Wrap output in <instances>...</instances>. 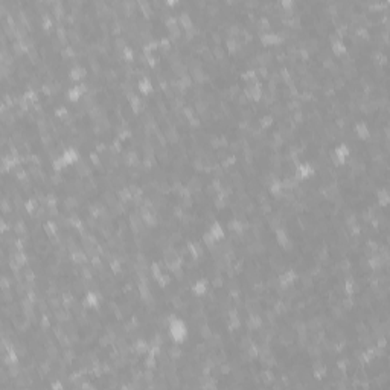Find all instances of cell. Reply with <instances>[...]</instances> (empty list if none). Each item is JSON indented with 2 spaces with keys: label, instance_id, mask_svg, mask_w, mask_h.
<instances>
[{
  "label": "cell",
  "instance_id": "obj_1",
  "mask_svg": "<svg viewBox=\"0 0 390 390\" xmlns=\"http://www.w3.org/2000/svg\"><path fill=\"white\" fill-rule=\"evenodd\" d=\"M169 332H171V337L174 338L177 343H182L183 340L186 338V334H187V329H186L184 322L180 320V318H175V317L172 315L171 325H169Z\"/></svg>",
  "mask_w": 390,
  "mask_h": 390
},
{
  "label": "cell",
  "instance_id": "obj_2",
  "mask_svg": "<svg viewBox=\"0 0 390 390\" xmlns=\"http://www.w3.org/2000/svg\"><path fill=\"white\" fill-rule=\"evenodd\" d=\"M349 156V150H347V146L346 145H340L335 148V151L332 153V162L335 163V165H341V163H344V160H346V157Z\"/></svg>",
  "mask_w": 390,
  "mask_h": 390
},
{
  "label": "cell",
  "instance_id": "obj_3",
  "mask_svg": "<svg viewBox=\"0 0 390 390\" xmlns=\"http://www.w3.org/2000/svg\"><path fill=\"white\" fill-rule=\"evenodd\" d=\"M314 174V169H312L311 165L308 163H302L297 166V171H296V180H305L308 177H311Z\"/></svg>",
  "mask_w": 390,
  "mask_h": 390
},
{
  "label": "cell",
  "instance_id": "obj_4",
  "mask_svg": "<svg viewBox=\"0 0 390 390\" xmlns=\"http://www.w3.org/2000/svg\"><path fill=\"white\" fill-rule=\"evenodd\" d=\"M261 41L268 46V44H279L282 41V37L281 35H276V34H262L261 37Z\"/></svg>",
  "mask_w": 390,
  "mask_h": 390
},
{
  "label": "cell",
  "instance_id": "obj_5",
  "mask_svg": "<svg viewBox=\"0 0 390 390\" xmlns=\"http://www.w3.org/2000/svg\"><path fill=\"white\" fill-rule=\"evenodd\" d=\"M331 43H332V52L335 55H343L346 52V46L341 43V40H338L337 35H331Z\"/></svg>",
  "mask_w": 390,
  "mask_h": 390
},
{
  "label": "cell",
  "instance_id": "obj_6",
  "mask_svg": "<svg viewBox=\"0 0 390 390\" xmlns=\"http://www.w3.org/2000/svg\"><path fill=\"white\" fill-rule=\"evenodd\" d=\"M61 157L66 162V165H72V163H75L78 160V153L73 148H69V150H64V153H63Z\"/></svg>",
  "mask_w": 390,
  "mask_h": 390
},
{
  "label": "cell",
  "instance_id": "obj_7",
  "mask_svg": "<svg viewBox=\"0 0 390 390\" xmlns=\"http://www.w3.org/2000/svg\"><path fill=\"white\" fill-rule=\"evenodd\" d=\"M294 279H296V274H294V271H285L282 276H281V279H279V282H281V286H284L286 288L288 285H291L293 282H294Z\"/></svg>",
  "mask_w": 390,
  "mask_h": 390
},
{
  "label": "cell",
  "instance_id": "obj_8",
  "mask_svg": "<svg viewBox=\"0 0 390 390\" xmlns=\"http://www.w3.org/2000/svg\"><path fill=\"white\" fill-rule=\"evenodd\" d=\"M245 95L252 99H259L261 95H262V90H261L259 84H255V85H250L247 90H245Z\"/></svg>",
  "mask_w": 390,
  "mask_h": 390
},
{
  "label": "cell",
  "instance_id": "obj_9",
  "mask_svg": "<svg viewBox=\"0 0 390 390\" xmlns=\"http://www.w3.org/2000/svg\"><path fill=\"white\" fill-rule=\"evenodd\" d=\"M84 92H85V85H78V87L70 88V92H69V99H70V101H78L79 98L82 96Z\"/></svg>",
  "mask_w": 390,
  "mask_h": 390
},
{
  "label": "cell",
  "instance_id": "obj_10",
  "mask_svg": "<svg viewBox=\"0 0 390 390\" xmlns=\"http://www.w3.org/2000/svg\"><path fill=\"white\" fill-rule=\"evenodd\" d=\"M209 233L213 236V239L216 241V239H221L223 236H224V232H223V227L220 226V223H213L212 224V227H210V232Z\"/></svg>",
  "mask_w": 390,
  "mask_h": 390
},
{
  "label": "cell",
  "instance_id": "obj_11",
  "mask_svg": "<svg viewBox=\"0 0 390 390\" xmlns=\"http://www.w3.org/2000/svg\"><path fill=\"white\" fill-rule=\"evenodd\" d=\"M355 131H357V134H358L360 139H367L369 137V128L366 127V124H363V122H360V124L355 125Z\"/></svg>",
  "mask_w": 390,
  "mask_h": 390
},
{
  "label": "cell",
  "instance_id": "obj_12",
  "mask_svg": "<svg viewBox=\"0 0 390 390\" xmlns=\"http://www.w3.org/2000/svg\"><path fill=\"white\" fill-rule=\"evenodd\" d=\"M139 90L143 93V95H146V93H150L151 90H153V85H151V81L146 78H143L140 82H139Z\"/></svg>",
  "mask_w": 390,
  "mask_h": 390
},
{
  "label": "cell",
  "instance_id": "obj_13",
  "mask_svg": "<svg viewBox=\"0 0 390 390\" xmlns=\"http://www.w3.org/2000/svg\"><path fill=\"white\" fill-rule=\"evenodd\" d=\"M206 289H207V282H206V281H198V282L194 285V291H195V294H198V296L204 294Z\"/></svg>",
  "mask_w": 390,
  "mask_h": 390
},
{
  "label": "cell",
  "instance_id": "obj_14",
  "mask_svg": "<svg viewBox=\"0 0 390 390\" xmlns=\"http://www.w3.org/2000/svg\"><path fill=\"white\" fill-rule=\"evenodd\" d=\"M84 305L85 306H96L98 305V297L95 293H88L84 299Z\"/></svg>",
  "mask_w": 390,
  "mask_h": 390
},
{
  "label": "cell",
  "instance_id": "obj_15",
  "mask_svg": "<svg viewBox=\"0 0 390 390\" xmlns=\"http://www.w3.org/2000/svg\"><path fill=\"white\" fill-rule=\"evenodd\" d=\"M270 192H271L273 195H276V197L282 195V183H281V182H273L271 184H270Z\"/></svg>",
  "mask_w": 390,
  "mask_h": 390
},
{
  "label": "cell",
  "instance_id": "obj_16",
  "mask_svg": "<svg viewBox=\"0 0 390 390\" xmlns=\"http://www.w3.org/2000/svg\"><path fill=\"white\" fill-rule=\"evenodd\" d=\"M277 241H279V244H281V245H284L285 248H289V247H288V244H289V242H288V236H286L285 230H281V229L277 230Z\"/></svg>",
  "mask_w": 390,
  "mask_h": 390
},
{
  "label": "cell",
  "instance_id": "obj_17",
  "mask_svg": "<svg viewBox=\"0 0 390 390\" xmlns=\"http://www.w3.org/2000/svg\"><path fill=\"white\" fill-rule=\"evenodd\" d=\"M84 75H85V70H84L82 67H75V69H72V72H70V78L75 79V81L84 78Z\"/></svg>",
  "mask_w": 390,
  "mask_h": 390
},
{
  "label": "cell",
  "instance_id": "obj_18",
  "mask_svg": "<svg viewBox=\"0 0 390 390\" xmlns=\"http://www.w3.org/2000/svg\"><path fill=\"white\" fill-rule=\"evenodd\" d=\"M378 201L381 206H387L389 204V194L387 191H380L378 192Z\"/></svg>",
  "mask_w": 390,
  "mask_h": 390
},
{
  "label": "cell",
  "instance_id": "obj_19",
  "mask_svg": "<svg viewBox=\"0 0 390 390\" xmlns=\"http://www.w3.org/2000/svg\"><path fill=\"white\" fill-rule=\"evenodd\" d=\"M180 23L183 25V27H184V29H189V27H192V20H191V17H189L186 12L180 15Z\"/></svg>",
  "mask_w": 390,
  "mask_h": 390
},
{
  "label": "cell",
  "instance_id": "obj_20",
  "mask_svg": "<svg viewBox=\"0 0 390 390\" xmlns=\"http://www.w3.org/2000/svg\"><path fill=\"white\" fill-rule=\"evenodd\" d=\"M248 326H250L252 329L259 328L261 326V317H258V315H250V318H248Z\"/></svg>",
  "mask_w": 390,
  "mask_h": 390
},
{
  "label": "cell",
  "instance_id": "obj_21",
  "mask_svg": "<svg viewBox=\"0 0 390 390\" xmlns=\"http://www.w3.org/2000/svg\"><path fill=\"white\" fill-rule=\"evenodd\" d=\"M64 166H67V165H66V162L63 160V157H58V158L53 160V168H55V171H61Z\"/></svg>",
  "mask_w": 390,
  "mask_h": 390
},
{
  "label": "cell",
  "instance_id": "obj_22",
  "mask_svg": "<svg viewBox=\"0 0 390 390\" xmlns=\"http://www.w3.org/2000/svg\"><path fill=\"white\" fill-rule=\"evenodd\" d=\"M189 250H191V253H192L194 258H198V256L201 255V248H200V245H197V244H189Z\"/></svg>",
  "mask_w": 390,
  "mask_h": 390
},
{
  "label": "cell",
  "instance_id": "obj_23",
  "mask_svg": "<svg viewBox=\"0 0 390 390\" xmlns=\"http://www.w3.org/2000/svg\"><path fill=\"white\" fill-rule=\"evenodd\" d=\"M146 347H148V346H146V343H145L143 340H139V341L136 343V351H137L139 354L145 352V351H146Z\"/></svg>",
  "mask_w": 390,
  "mask_h": 390
},
{
  "label": "cell",
  "instance_id": "obj_24",
  "mask_svg": "<svg viewBox=\"0 0 390 390\" xmlns=\"http://www.w3.org/2000/svg\"><path fill=\"white\" fill-rule=\"evenodd\" d=\"M354 291H355V284H354V281H352V279H347V282H346V293L351 296V294H354Z\"/></svg>",
  "mask_w": 390,
  "mask_h": 390
},
{
  "label": "cell",
  "instance_id": "obj_25",
  "mask_svg": "<svg viewBox=\"0 0 390 390\" xmlns=\"http://www.w3.org/2000/svg\"><path fill=\"white\" fill-rule=\"evenodd\" d=\"M14 261H15L18 265H23V264L26 262V256H25L23 253H17V255L14 256Z\"/></svg>",
  "mask_w": 390,
  "mask_h": 390
},
{
  "label": "cell",
  "instance_id": "obj_26",
  "mask_svg": "<svg viewBox=\"0 0 390 390\" xmlns=\"http://www.w3.org/2000/svg\"><path fill=\"white\" fill-rule=\"evenodd\" d=\"M151 270H153V276H154V277H156L157 281H158V279H160V277H162V271H160V268H158V265H157V264H154V265H153V268H151Z\"/></svg>",
  "mask_w": 390,
  "mask_h": 390
},
{
  "label": "cell",
  "instance_id": "obj_27",
  "mask_svg": "<svg viewBox=\"0 0 390 390\" xmlns=\"http://www.w3.org/2000/svg\"><path fill=\"white\" fill-rule=\"evenodd\" d=\"M35 207H37V203H35V200H29V201L26 203V210L29 212V213H32Z\"/></svg>",
  "mask_w": 390,
  "mask_h": 390
},
{
  "label": "cell",
  "instance_id": "obj_28",
  "mask_svg": "<svg viewBox=\"0 0 390 390\" xmlns=\"http://www.w3.org/2000/svg\"><path fill=\"white\" fill-rule=\"evenodd\" d=\"M43 23H44L43 26L46 27V29H49V27L52 26V20H51V17H49L47 14H44V15H43Z\"/></svg>",
  "mask_w": 390,
  "mask_h": 390
},
{
  "label": "cell",
  "instance_id": "obj_29",
  "mask_svg": "<svg viewBox=\"0 0 390 390\" xmlns=\"http://www.w3.org/2000/svg\"><path fill=\"white\" fill-rule=\"evenodd\" d=\"M180 354H182V351H180L179 347H172V349H169V355H171L172 358H179V357H180Z\"/></svg>",
  "mask_w": 390,
  "mask_h": 390
},
{
  "label": "cell",
  "instance_id": "obj_30",
  "mask_svg": "<svg viewBox=\"0 0 390 390\" xmlns=\"http://www.w3.org/2000/svg\"><path fill=\"white\" fill-rule=\"evenodd\" d=\"M44 229L47 230V233H51V235H53L55 232H56V229H55V224H53V223H46Z\"/></svg>",
  "mask_w": 390,
  "mask_h": 390
},
{
  "label": "cell",
  "instance_id": "obj_31",
  "mask_svg": "<svg viewBox=\"0 0 390 390\" xmlns=\"http://www.w3.org/2000/svg\"><path fill=\"white\" fill-rule=\"evenodd\" d=\"M15 232H17V233H20V235L26 232V227L23 226V223H17V224H15Z\"/></svg>",
  "mask_w": 390,
  "mask_h": 390
},
{
  "label": "cell",
  "instance_id": "obj_32",
  "mask_svg": "<svg viewBox=\"0 0 390 390\" xmlns=\"http://www.w3.org/2000/svg\"><path fill=\"white\" fill-rule=\"evenodd\" d=\"M121 197H122V200H131V192L128 189H124V191H121Z\"/></svg>",
  "mask_w": 390,
  "mask_h": 390
},
{
  "label": "cell",
  "instance_id": "obj_33",
  "mask_svg": "<svg viewBox=\"0 0 390 390\" xmlns=\"http://www.w3.org/2000/svg\"><path fill=\"white\" fill-rule=\"evenodd\" d=\"M203 239H204V242H206L207 245H212V244H213V241H215V239H213V236H212L210 233H206L204 236H203Z\"/></svg>",
  "mask_w": 390,
  "mask_h": 390
},
{
  "label": "cell",
  "instance_id": "obj_34",
  "mask_svg": "<svg viewBox=\"0 0 390 390\" xmlns=\"http://www.w3.org/2000/svg\"><path fill=\"white\" fill-rule=\"evenodd\" d=\"M270 26V22L267 18H261L259 20V29H268Z\"/></svg>",
  "mask_w": 390,
  "mask_h": 390
},
{
  "label": "cell",
  "instance_id": "obj_35",
  "mask_svg": "<svg viewBox=\"0 0 390 390\" xmlns=\"http://www.w3.org/2000/svg\"><path fill=\"white\" fill-rule=\"evenodd\" d=\"M72 258H73V261H75V262H84V261H85V256H84L82 253H75Z\"/></svg>",
  "mask_w": 390,
  "mask_h": 390
},
{
  "label": "cell",
  "instance_id": "obj_36",
  "mask_svg": "<svg viewBox=\"0 0 390 390\" xmlns=\"http://www.w3.org/2000/svg\"><path fill=\"white\" fill-rule=\"evenodd\" d=\"M139 5H140V8H142V9H143V12H145V14H150V12H151V9H150V3H145V2H140V3H139Z\"/></svg>",
  "mask_w": 390,
  "mask_h": 390
},
{
  "label": "cell",
  "instance_id": "obj_37",
  "mask_svg": "<svg viewBox=\"0 0 390 390\" xmlns=\"http://www.w3.org/2000/svg\"><path fill=\"white\" fill-rule=\"evenodd\" d=\"M145 364H146L148 367H154V364H156V360H154V355H153V354L148 357V360L145 361Z\"/></svg>",
  "mask_w": 390,
  "mask_h": 390
},
{
  "label": "cell",
  "instance_id": "obj_38",
  "mask_svg": "<svg viewBox=\"0 0 390 390\" xmlns=\"http://www.w3.org/2000/svg\"><path fill=\"white\" fill-rule=\"evenodd\" d=\"M271 122H273V119H271L270 116H265V117L262 119V127H270Z\"/></svg>",
  "mask_w": 390,
  "mask_h": 390
},
{
  "label": "cell",
  "instance_id": "obj_39",
  "mask_svg": "<svg viewBox=\"0 0 390 390\" xmlns=\"http://www.w3.org/2000/svg\"><path fill=\"white\" fill-rule=\"evenodd\" d=\"M227 46H229L230 51H236V41H235L233 38H229V40H227Z\"/></svg>",
  "mask_w": 390,
  "mask_h": 390
},
{
  "label": "cell",
  "instance_id": "obj_40",
  "mask_svg": "<svg viewBox=\"0 0 390 390\" xmlns=\"http://www.w3.org/2000/svg\"><path fill=\"white\" fill-rule=\"evenodd\" d=\"M122 52H124V56H125L127 60H133V52H131L130 47H125Z\"/></svg>",
  "mask_w": 390,
  "mask_h": 390
},
{
  "label": "cell",
  "instance_id": "obj_41",
  "mask_svg": "<svg viewBox=\"0 0 390 390\" xmlns=\"http://www.w3.org/2000/svg\"><path fill=\"white\" fill-rule=\"evenodd\" d=\"M25 98H26V99H29V101H35V99H37V95H35L34 92H31V90H29L26 95H25Z\"/></svg>",
  "mask_w": 390,
  "mask_h": 390
},
{
  "label": "cell",
  "instance_id": "obj_42",
  "mask_svg": "<svg viewBox=\"0 0 390 390\" xmlns=\"http://www.w3.org/2000/svg\"><path fill=\"white\" fill-rule=\"evenodd\" d=\"M56 32H58V38H60L61 41H64V37H66L64 29H63V27H58V31H56Z\"/></svg>",
  "mask_w": 390,
  "mask_h": 390
},
{
  "label": "cell",
  "instance_id": "obj_43",
  "mask_svg": "<svg viewBox=\"0 0 390 390\" xmlns=\"http://www.w3.org/2000/svg\"><path fill=\"white\" fill-rule=\"evenodd\" d=\"M352 305H354V302H352L351 299H346V300H344V306H346L347 310H349V308H352Z\"/></svg>",
  "mask_w": 390,
  "mask_h": 390
},
{
  "label": "cell",
  "instance_id": "obj_44",
  "mask_svg": "<svg viewBox=\"0 0 390 390\" xmlns=\"http://www.w3.org/2000/svg\"><path fill=\"white\" fill-rule=\"evenodd\" d=\"M2 284H3V288H5V289H8L9 282H8V279H6V277H3V279H2Z\"/></svg>",
  "mask_w": 390,
  "mask_h": 390
},
{
  "label": "cell",
  "instance_id": "obj_45",
  "mask_svg": "<svg viewBox=\"0 0 390 390\" xmlns=\"http://www.w3.org/2000/svg\"><path fill=\"white\" fill-rule=\"evenodd\" d=\"M56 114H58V116H64V114H66V108H58V110H56Z\"/></svg>",
  "mask_w": 390,
  "mask_h": 390
},
{
  "label": "cell",
  "instance_id": "obj_46",
  "mask_svg": "<svg viewBox=\"0 0 390 390\" xmlns=\"http://www.w3.org/2000/svg\"><path fill=\"white\" fill-rule=\"evenodd\" d=\"M3 210H5V212H8V210H9V204L6 203V200H3Z\"/></svg>",
  "mask_w": 390,
  "mask_h": 390
}]
</instances>
